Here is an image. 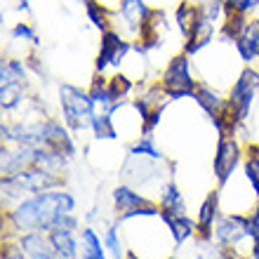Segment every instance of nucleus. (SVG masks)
I'll list each match as a JSON object with an SVG mask.
<instances>
[{"instance_id": "6", "label": "nucleus", "mask_w": 259, "mask_h": 259, "mask_svg": "<svg viewBox=\"0 0 259 259\" xmlns=\"http://www.w3.org/2000/svg\"><path fill=\"white\" fill-rule=\"evenodd\" d=\"M240 160L238 153V144L229 139V137H222L217 146V153H214V175H217L219 184H226V179L231 177V172L236 170V165Z\"/></svg>"}, {"instance_id": "14", "label": "nucleus", "mask_w": 259, "mask_h": 259, "mask_svg": "<svg viewBox=\"0 0 259 259\" xmlns=\"http://www.w3.org/2000/svg\"><path fill=\"white\" fill-rule=\"evenodd\" d=\"M82 257L85 259H106L102 250V240L92 229H82Z\"/></svg>"}, {"instance_id": "9", "label": "nucleus", "mask_w": 259, "mask_h": 259, "mask_svg": "<svg viewBox=\"0 0 259 259\" xmlns=\"http://www.w3.org/2000/svg\"><path fill=\"white\" fill-rule=\"evenodd\" d=\"M165 17L163 12H149V17L144 19V24L139 26V40H142V48L149 50V48H156L160 38H163V31H165Z\"/></svg>"}, {"instance_id": "8", "label": "nucleus", "mask_w": 259, "mask_h": 259, "mask_svg": "<svg viewBox=\"0 0 259 259\" xmlns=\"http://www.w3.org/2000/svg\"><path fill=\"white\" fill-rule=\"evenodd\" d=\"M130 50V45L116 33H104V40H102V50H99V59H97V68L104 71L109 64H118L120 59L125 57V52Z\"/></svg>"}, {"instance_id": "10", "label": "nucleus", "mask_w": 259, "mask_h": 259, "mask_svg": "<svg viewBox=\"0 0 259 259\" xmlns=\"http://www.w3.org/2000/svg\"><path fill=\"white\" fill-rule=\"evenodd\" d=\"M50 245L57 252L59 259H73L78 247H75V238H73V229H66V226H57L52 229L48 236Z\"/></svg>"}, {"instance_id": "19", "label": "nucleus", "mask_w": 259, "mask_h": 259, "mask_svg": "<svg viewBox=\"0 0 259 259\" xmlns=\"http://www.w3.org/2000/svg\"><path fill=\"white\" fill-rule=\"evenodd\" d=\"M250 224H252V233H254V236H259V207L254 210L252 217H250ZM254 236H252V238H254Z\"/></svg>"}, {"instance_id": "13", "label": "nucleus", "mask_w": 259, "mask_h": 259, "mask_svg": "<svg viewBox=\"0 0 259 259\" xmlns=\"http://www.w3.org/2000/svg\"><path fill=\"white\" fill-rule=\"evenodd\" d=\"M165 224L172 229V236H175V243H177V245H182L186 238H191L193 229H196V224H193L186 214H179V217H167V219H165Z\"/></svg>"}, {"instance_id": "11", "label": "nucleus", "mask_w": 259, "mask_h": 259, "mask_svg": "<svg viewBox=\"0 0 259 259\" xmlns=\"http://www.w3.org/2000/svg\"><path fill=\"white\" fill-rule=\"evenodd\" d=\"M236 48H238L240 57L245 62H252L254 57H259V19L257 21H247L243 33L238 35L236 40Z\"/></svg>"}, {"instance_id": "17", "label": "nucleus", "mask_w": 259, "mask_h": 259, "mask_svg": "<svg viewBox=\"0 0 259 259\" xmlns=\"http://www.w3.org/2000/svg\"><path fill=\"white\" fill-rule=\"evenodd\" d=\"M254 5H259V0H226V12H247Z\"/></svg>"}, {"instance_id": "16", "label": "nucleus", "mask_w": 259, "mask_h": 259, "mask_svg": "<svg viewBox=\"0 0 259 259\" xmlns=\"http://www.w3.org/2000/svg\"><path fill=\"white\" fill-rule=\"evenodd\" d=\"M104 243L109 245V250L113 252V257H116V259H123V247H120V240H118V229H116V226H109V229H106Z\"/></svg>"}, {"instance_id": "18", "label": "nucleus", "mask_w": 259, "mask_h": 259, "mask_svg": "<svg viewBox=\"0 0 259 259\" xmlns=\"http://www.w3.org/2000/svg\"><path fill=\"white\" fill-rule=\"evenodd\" d=\"M88 14L92 17V21H95V26L99 28H106V14H104V10L97 3H92V0H88Z\"/></svg>"}, {"instance_id": "15", "label": "nucleus", "mask_w": 259, "mask_h": 259, "mask_svg": "<svg viewBox=\"0 0 259 259\" xmlns=\"http://www.w3.org/2000/svg\"><path fill=\"white\" fill-rule=\"evenodd\" d=\"M245 175L259 196V153H252V151H250V160L245 163Z\"/></svg>"}, {"instance_id": "3", "label": "nucleus", "mask_w": 259, "mask_h": 259, "mask_svg": "<svg viewBox=\"0 0 259 259\" xmlns=\"http://www.w3.org/2000/svg\"><path fill=\"white\" fill-rule=\"evenodd\" d=\"M62 109H64V120L68 123V127L82 130L88 125H92L95 102H92V97L80 92L78 88H71V85L62 88Z\"/></svg>"}, {"instance_id": "2", "label": "nucleus", "mask_w": 259, "mask_h": 259, "mask_svg": "<svg viewBox=\"0 0 259 259\" xmlns=\"http://www.w3.org/2000/svg\"><path fill=\"white\" fill-rule=\"evenodd\" d=\"M59 184V177L50 170L40 167H28V170L14 172L3 179V189L10 196H19V193H45L52 186Z\"/></svg>"}, {"instance_id": "20", "label": "nucleus", "mask_w": 259, "mask_h": 259, "mask_svg": "<svg viewBox=\"0 0 259 259\" xmlns=\"http://www.w3.org/2000/svg\"><path fill=\"white\" fill-rule=\"evenodd\" d=\"M252 259H259V236H254L252 243Z\"/></svg>"}, {"instance_id": "7", "label": "nucleus", "mask_w": 259, "mask_h": 259, "mask_svg": "<svg viewBox=\"0 0 259 259\" xmlns=\"http://www.w3.org/2000/svg\"><path fill=\"white\" fill-rule=\"evenodd\" d=\"M214 233H217L219 245H224V247H233V245H238L243 238H247V236H254L252 224H250V219H245V217L222 219Z\"/></svg>"}, {"instance_id": "12", "label": "nucleus", "mask_w": 259, "mask_h": 259, "mask_svg": "<svg viewBox=\"0 0 259 259\" xmlns=\"http://www.w3.org/2000/svg\"><path fill=\"white\" fill-rule=\"evenodd\" d=\"M120 14H123V19L127 21L130 28H137V31H139L144 19L149 17V10H146V5H144L142 0H123Z\"/></svg>"}, {"instance_id": "5", "label": "nucleus", "mask_w": 259, "mask_h": 259, "mask_svg": "<svg viewBox=\"0 0 259 259\" xmlns=\"http://www.w3.org/2000/svg\"><path fill=\"white\" fill-rule=\"evenodd\" d=\"M257 90H259V75L254 73V71H243L238 82L233 85L231 99H229V106H231L233 116L238 118V120H243V118L247 116Z\"/></svg>"}, {"instance_id": "1", "label": "nucleus", "mask_w": 259, "mask_h": 259, "mask_svg": "<svg viewBox=\"0 0 259 259\" xmlns=\"http://www.w3.org/2000/svg\"><path fill=\"white\" fill-rule=\"evenodd\" d=\"M73 198L64 191H45L38 193L31 200L24 203L12 212V226L24 233H38V231H52L59 226L68 214H73Z\"/></svg>"}, {"instance_id": "4", "label": "nucleus", "mask_w": 259, "mask_h": 259, "mask_svg": "<svg viewBox=\"0 0 259 259\" xmlns=\"http://www.w3.org/2000/svg\"><path fill=\"white\" fill-rule=\"evenodd\" d=\"M163 88L170 97H193L196 95V82L189 73V62L186 57L172 59L167 71L163 75Z\"/></svg>"}]
</instances>
